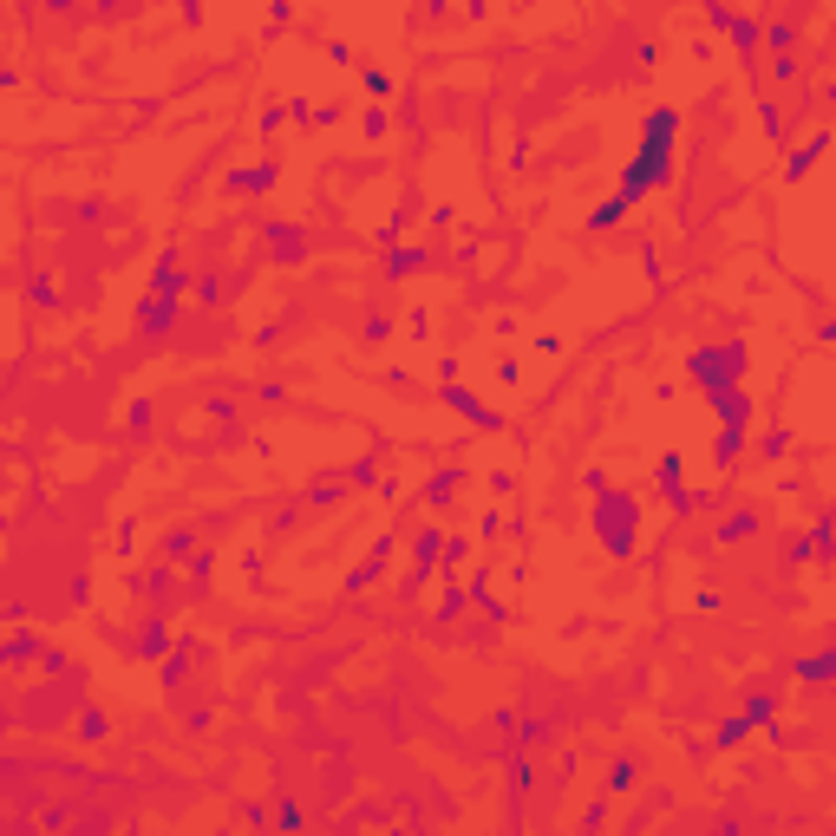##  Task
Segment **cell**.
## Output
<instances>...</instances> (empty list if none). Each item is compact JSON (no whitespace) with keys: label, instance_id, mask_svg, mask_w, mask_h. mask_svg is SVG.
I'll return each mask as SVG.
<instances>
[{"label":"cell","instance_id":"cell-15","mask_svg":"<svg viewBox=\"0 0 836 836\" xmlns=\"http://www.w3.org/2000/svg\"><path fill=\"white\" fill-rule=\"evenodd\" d=\"M758 451H765V457H784V451H790V431H784V425H778V431H765V445H758Z\"/></svg>","mask_w":836,"mask_h":836},{"label":"cell","instance_id":"cell-7","mask_svg":"<svg viewBox=\"0 0 836 836\" xmlns=\"http://www.w3.org/2000/svg\"><path fill=\"white\" fill-rule=\"evenodd\" d=\"M739 451H745V425H719V445H713V464L732 471L739 464Z\"/></svg>","mask_w":836,"mask_h":836},{"label":"cell","instance_id":"cell-11","mask_svg":"<svg viewBox=\"0 0 836 836\" xmlns=\"http://www.w3.org/2000/svg\"><path fill=\"white\" fill-rule=\"evenodd\" d=\"M823 144H830V138L817 131V138H810V144H804V151H798V157H790V171H784V177H790V183H798V177L810 171V163H817V157H823Z\"/></svg>","mask_w":836,"mask_h":836},{"label":"cell","instance_id":"cell-9","mask_svg":"<svg viewBox=\"0 0 836 836\" xmlns=\"http://www.w3.org/2000/svg\"><path fill=\"white\" fill-rule=\"evenodd\" d=\"M751 530H758V510H732V516L719 522V542H745Z\"/></svg>","mask_w":836,"mask_h":836},{"label":"cell","instance_id":"cell-8","mask_svg":"<svg viewBox=\"0 0 836 836\" xmlns=\"http://www.w3.org/2000/svg\"><path fill=\"white\" fill-rule=\"evenodd\" d=\"M171 321H177V301H171V295H163V301H144V333H157V340H163Z\"/></svg>","mask_w":836,"mask_h":836},{"label":"cell","instance_id":"cell-12","mask_svg":"<svg viewBox=\"0 0 836 836\" xmlns=\"http://www.w3.org/2000/svg\"><path fill=\"white\" fill-rule=\"evenodd\" d=\"M275 183V163H262V171H236L229 177V190H268Z\"/></svg>","mask_w":836,"mask_h":836},{"label":"cell","instance_id":"cell-13","mask_svg":"<svg viewBox=\"0 0 836 836\" xmlns=\"http://www.w3.org/2000/svg\"><path fill=\"white\" fill-rule=\"evenodd\" d=\"M457 490V471H438L431 484H425V504H445V497Z\"/></svg>","mask_w":836,"mask_h":836},{"label":"cell","instance_id":"cell-14","mask_svg":"<svg viewBox=\"0 0 836 836\" xmlns=\"http://www.w3.org/2000/svg\"><path fill=\"white\" fill-rule=\"evenodd\" d=\"M621 209H627V203H621V196H608V203H601L595 216H589V229H614V222H621Z\"/></svg>","mask_w":836,"mask_h":836},{"label":"cell","instance_id":"cell-3","mask_svg":"<svg viewBox=\"0 0 836 836\" xmlns=\"http://www.w3.org/2000/svg\"><path fill=\"white\" fill-rule=\"evenodd\" d=\"M595 497H601V504H595V536H601V549L627 562V556H634V542H640V504H634L627 490H608V484H601Z\"/></svg>","mask_w":836,"mask_h":836},{"label":"cell","instance_id":"cell-16","mask_svg":"<svg viewBox=\"0 0 836 836\" xmlns=\"http://www.w3.org/2000/svg\"><path fill=\"white\" fill-rule=\"evenodd\" d=\"M183 20H190V27H196V20H203V0H183Z\"/></svg>","mask_w":836,"mask_h":836},{"label":"cell","instance_id":"cell-2","mask_svg":"<svg viewBox=\"0 0 836 836\" xmlns=\"http://www.w3.org/2000/svg\"><path fill=\"white\" fill-rule=\"evenodd\" d=\"M745 366H751V347H745V340H706V347L686 353V380L706 386V392L739 386V380H745Z\"/></svg>","mask_w":836,"mask_h":836},{"label":"cell","instance_id":"cell-10","mask_svg":"<svg viewBox=\"0 0 836 836\" xmlns=\"http://www.w3.org/2000/svg\"><path fill=\"white\" fill-rule=\"evenodd\" d=\"M425 262H431V255H425V248H392V262H386V275H392V281H405V275H412V268H425Z\"/></svg>","mask_w":836,"mask_h":836},{"label":"cell","instance_id":"cell-4","mask_svg":"<svg viewBox=\"0 0 836 836\" xmlns=\"http://www.w3.org/2000/svg\"><path fill=\"white\" fill-rule=\"evenodd\" d=\"M713 27H719V33H732V46H739V59H751V53H758V27H751L745 13H732V7H713Z\"/></svg>","mask_w":836,"mask_h":836},{"label":"cell","instance_id":"cell-1","mask_svg":"<svg viewBox=\"0 0 836 836\" xmlns=\"http://www.w3.org/2000/svg\"><path fill=\"white\" fill-rule=\"evenodd\" d=\"M673 138H680V112H673V104L647 112V138H640V157H634V171L621 177V203H640L647 190L673 183Z\"/></svg>","mask_w":836,"mask_h":836},{"label":"cell","instance_id":"cell-6","mask_svg":"<svg viewBox=\"0 0 836 836\" xmlns=\"http://www.w3.org/2000/svg\"><path fill=\"white\" fill-rule=\"evenodd\" d=\"M445 399H451L457 412H464V418H471V425H497V412H490L484 399H471V392H464V386H457V380L445 386Z\"/></svg>","mask_w":836,"mask_h":836},{"label":"cell","instance_id":"cell-5","mask_svg":"<svg viewBox=\"0 0 836 836\" xmlns=\"http://www.w3.org/2000/svg\"><path fill=\"white\" fill-rule=\"evenodd\" d=\"M386 556H392V536H380V542H372V556H366L360 569L347 575V589H366V581H380V569H386Z\"/></svg>","mask_w":836,"mask_h":836}]
</instances>
